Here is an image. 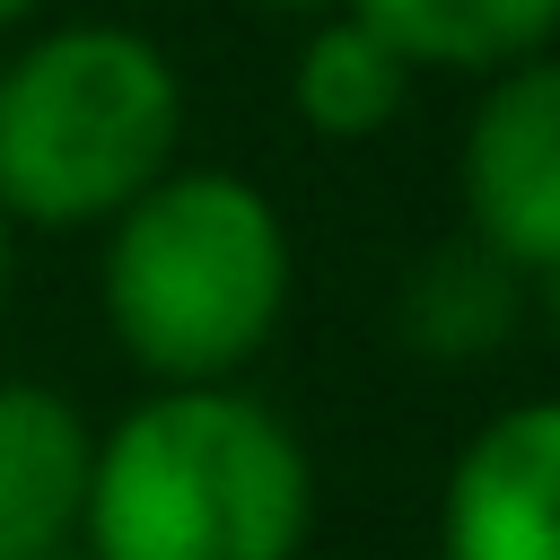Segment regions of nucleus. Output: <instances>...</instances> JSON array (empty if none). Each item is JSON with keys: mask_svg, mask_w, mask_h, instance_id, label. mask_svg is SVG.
<instances>
[{"mask_svg": "<svg viewBox=\"0 0 560 560\" xmlns=\"http://www.w3.org/2000/svg\"><path fill=\"white\" fill-rule=\"evenodd\" d=\"M551 332H560V280H551Z\"/></svg>", "mask_w": 560, "mask_h": 560, "instance_id": "obj_13", "label": "nucleus"}, {"mask_svg": "<svg viewBox=\"0 0 560 560\" xmlns=\"http://www.w3.org/2000/svg\"><path fill=\"white\" fill-rule=\"evenodd\" d=\"M9 280H18V228L0 219V306H9Z\"/></svg>", "mask_w": 560, "mask_h": 560, "instance_id": "obj_11", "label": "nucleus"}, {"mask_svg": "<svg viewBox=\"0 0 560 560\" xmlns=\"http://www.w3.org/2000/svg\"><path fill=\"white\" fill-rule=\"evenodd\" d=\"M306 534V438L245 385H158L96 429L88 560H298Z\"/></svg>", "mask_w": 560, "mask_h": 560, "instance_id": "obj_1", "label": "nucleus"}, {"mask_svg": "<svg viewBox=\"0 0 560 560\" xmlns=\"http://www.w3.org/2000/svg\"><path fill=\"white\" fill-rule=\"evenodd\" d=\"M289 219L236 166H166L105 219L96 306L149 385H236L289 315Z\"/></svg>", "mask_w": 560, "mask_h": 560, "instance_id": "obj_2", "label": "nucleus"}, {"mask_svg": "<svg viewBox=\"0 0 560 560\" xmlns=\"http://www.w3.org/2000/svg\"><path fill=\"white\" fill-rule=\"evenodd\" d=\"M455 210L490 262L516 280H560V52L481 79L455 140Z\"/></svg>", "mask_w": 560, "mask_h": 560, "instance_id": "obj_4", "label": "nucleus"}, {"mask_svg": "<svg viewBox=\"0 0 560 560\" xmlns=\"http://www.w3.org/2000/svg\"><path fill=\"white\" fill-rule=\"evenodd\" d=\"M96 429L44 376H0V560H61L88 516Z\"/></svg>", "mask_w": 560, "mask_h": 560, "instance_id": "obj_6", "label": "nucleus"}, {"mask_svg": "<svg viewBox=\"0 0 560 560\" xmlns=\"http://www.w3.org/2000/svg\"><path fill=\"white\" fill-rule=\"evenodd\" d=\"M516 306H525V280L508 262H490L472 236H446L429 245L411 271H402V341L429 350V359H481L516 332Z\"/></svg>", "mask_w": 560, "mask_h": 560, "instance_id": "obj_9", "label": "nucleus"}, {"mask_svg": "<svg viewBox=\"0 0 560 560\" xmlns=\"http://www.w3.org/2000/svg\"><path fill=\"white\" fill-rule=\"evenodd\" d=\"M184 149V79L122 18H70L0 52V219L105 228Z\"/></svg>", "mask_w": 560, "mask_h": 560, "instance_id": "obj_3", "label": "nucleus"}, {"mask_svg": "<svg viewBox=\"0 0 560 560\" xmlns=\"http://www.w3.org/2000/svg\"><path fill=\"white\" fill-rule=\"evenodd\" d=\"M35 9H44V0H0V35H9V26H26Z\"/></svg>", "mask_w": 560, "mask_h": 560, "instance_id": "obj_12", "label": "nucleus"}, {"mask_svg": "<svg viewBox=\"0 0 560 560\" xmlns=\"http://www.w3.org/2000/svg\"><path fill=\"white\" fill-rule=\"evenodd\" d=\"M368 18L411 70L499 79L534 52H560V0H341Z\"/></svg>", "mask_w": 560, "mask_h": 560, "instance_id": "obj_7", "label": "nucleus"}, {"mask_svg": "<svg viewBox=\"0 0 560 560\" xmlns=\"http://www.w3.org/2000/svg\"><path fill=\"white\" fill-rule=\"evenodd\" d=\"M245 9H262V18H324V9H341V0H245Z\"/></svg>", "mask_w": 560, "mask_h": 560, "instance_id": "obj_10", "label": "nucleus"}, {"mask_svg": "<svg viewBox=\"0 0 560 560\" xmlns=\"http://www.w3.org/2000/svg\"><path fill=\"white\" fill-rule=\"evenodd\" d=\"M411 61L350 9L306 18L298 52H289V105L315 140H376L402 105H411Z\"/></svg>", "mask_w": 560, "mask_h": 560, "instance_id": "obj_8", "label": "nucleus"}, {"mask_svg": "<svg viewBox=\"0 0 560 560\" xmlns=\"http://www.w3.org/2000/svg\"><path fill=\"white\" fill-rule=\"evenodd\" d=\"M438 560H560V394L508 402L455 446Z\"/></svg>", "mask_w": 560, "mask_h": 560, "instance_id": "obj_5", "label": "nucleus"}]
</instances>
